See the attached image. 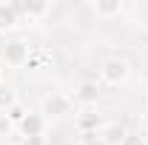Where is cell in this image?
<instances>
[{
	"instance_id": "obj_1",
	"label": "cell",
	"mask_w": 148,
	"mask_h": 145,
	"mask_svg": "<svg viewBox=\"0 0 148 145\" xmlns=\"http://www.w3.org/2000/svg\"><path fill=\"white\" fill-rule=\"evenodd\" d=\"M128 77H131V63L125 57L111 54L100 63V80L106 85H123V83H128Z\"/></svg>"
},
{
	"instance_id": "obj_2",
	"label": "cell",
	"mask_w": 148,
	"mask_h": 145,
	"mask_svg": "<svg viewBox=\"0 0 148 145\" xmlns=\"http://www.w3.org/2000/svg\"><path fill=\"white\" fill-rule=\"evenodd\" d=\"M74 108V100L63 91H51L43 97V105H40V114L49 120V117H69Z\"/></svg>"
},
{
	"instance_id": "obj_3",
	"label": "cell",
	"mask_w": 148,
	"mask_h": 145,
	"mask_svg": "<svg viewBox=\"0 0 148 145\" xmlns=\"http://www.w3.org/2000/svg\"><path fill=\"white\" fill-rule=\"evenodd\" d=\"M29 57H32V51H29V43L26 40H9L6 43V51H3V66H26L29 63Z\"/></svg>"
},
{
	"instance_id": "obj_4",
	"label": "cell",
	"mask_w": 148,
	"mask_h": 145,
	"mask_svg": "<svg viewBox=\"0 0 148 145\" xmlns=\"http://www.w3.org/2000/svg\"><path fill=\"white\" fill-rule=\"evenodd\" d=\"M46 128H49V120H46L40 111H29V117L17 125V131H20L23 140H32V137H43Z\"/></svg>"
},
{
	"instance_id": "obj_5",
	"label": "cell",
	"mask_w": 148,
	"mask_h": 145,
	"mask_svg": "<svg viewBox=\"0 0 148 145\" xmlns=\"http://www.w3.org/2000/svg\"><path fill=\"white\" fill-rule=\"evenodd\" d=\"M12 6H14L17 17H29V23L37 20V17H43V14L51 9L46 0H12Z\"/></svg>"
},
{
	"instance_id": "obj_6",
	"label": "cell",
	"mask_w": 148,
	"mask_h": 145,
	"mask_svg": "<svg viewBox=\"0 0 148 145\" xmlns=\"http://www.w3.org/2000/svg\"><path fill=\"white\" fill-rule=\"evenodd\" d=\"M97 134H100L103 145H123V140L128 137L125 125H120V122H106V125H100Z\"/></svg>"
},
{
	"instance_id": "obj_7",
	"label": "cell",
	"mask_w": 148,
	"mask_h": 145,
	"mask_svg": "<svg viewBox=\"0 0 148 145\" xmlns=\"http://www.w3.org/2000/svg\"><path fill=\"white\" fill-rule=\"evenodd\" d=\"M74 100L77 103H83V105H94L97 100H100V85H97V80H83L77 91H74Z\"/></svg>"
},
{
	"instance_id": "obj_8",
	"label": "cell",
	"mask_w": 148,
	"mask_h": 145,
	"mask_svg": "<svg viewBox=\"0 0 148 145\" xmlns=\"http://www.w3.org/2000/svg\"><path fill=\"white\" fill-rule=\"evenodd\" d=\"M100 114L97 111H91V108H86L83 114H77V131L80 134H91V131H100Z\"/></svg>"
},
{
	"instance_id": "obj_9",
	"label": "cell",
	"mask_w": 148,
	"mask_h": 145,
	"mask_svg": "<svg viewBox=\"0 0 148 145\" xmlns=\"http://www.w3.org/2000/svg\"><path fill=\"white\" fill-rule=\"evenodd\" d=\"M17 26H20V17L14 12V6L6 3V0H0V31H12Z\"/></svg>"
},
{
	"instance_id": "obj_10",
	"label": "cell",
	"mask_w": 148,
	"mask_h": 145,
	"mask_svg": "<svg viewBox=\"0 0 148 145\" xmlns=\"http://www.w3.org/2000/svg\"><path fill=\"white\" fill-rule=\"evenodd\" d=\"M91 9L97 12V17H117V14H123V0H97L91 3Z\"/></svg>"
},
{
	"instance_id": "obj_11",
	"label": "cell",
	"mask_w": 148,
	"mask_h": 145,
	"mask_svg": "<svg viewBox=\"0 0 148 145\" xmlns=\"http://www.w3.org/2000/svg\"><path fill=\"white\" fill-rule=\"evenodd\" d=\"M17 88L14 85H9V83H0V114H6V111L12 108V105H17Z\"/></svg>"
},
{
	"instance_id": "obj_12",
	"label": "cell",
	"mask_w": 148,
	"mask_h": 145,
	"mask_svg": "<svg viewBox=\"0 0 148 145\" xmlns=\"http://www.w3.org/2000/svg\"><path fill=\"white\" fill-rule=\"evenodd\" d=\"M6 117H9V120H12V125L17 128L20 122H23V120H26V117H29V108H26V105H23V103H17V105H12V108L6 111Z\"/></svg>"
},
{
	"instance_id": "obj_13",
	"label": "cell",
	"mask_w": 148,
	"mask_h": 145,
	"mask_svg": "<svg viewBox=\"0 0 148 145\" xmlns=\"http://www.w3.org/2000/svg\"><path fill=\"white\" fill-rule=\"evenodd\" d=\"M80 145H103V140L97 131H91V134H80Z\"/></svg>"
},
{
	"instance_id": "obj_14",
	"label": "cell",
	"mask_w": 148,
	"mask_h": 145,
	"mask_svg": "<svg viewBox=\"0 0 148 145\" xmlns=\"http://www.w3.org/2000/svg\"><path fill=\"white\" fill-rule=\"evenodd\" d=\"M14 131V125H12V120L6 117V114H0V137H9Z\"/></svg>"
},
{
	"instance_id": "obj_15",
	"label": "cell",
	"mask_w": 148,
	"mask_h": 145,
	"mask_svg": "<svg viewBox=\"0 0 148 145\" xmlns=\"http://www.w3.org/2000/svg\"><path fill=\"white\" fill-rule=\"evenodd\" d=\"M123 145H145V137H143V134H128V137L123 140Z\"/></svg>"
},
{
	"instance_id": "obj_16",
	"label": "cell",
	"mask_w": 148,
	"mask_h": 145,
	"mask_svg": "<svg viewBox=\"0 0 148 145\" xmlns=\"http://www.w3.org/2000/svg\"><path fill=\"white\" fill-rule=\"evenodd\" d=\"M23 145H46L43 137H32V140H23Z\"/></svg>"
},
{
	"instance_id": "obj_17",
	"label": "cell",
	"mask_w": 148,
	"mask_h": 145,
	"mask_svg": "<svg viewBox=\"0 0 148 145\" xmlns=\"http://www.w3.org/2000/svg\"><path fill=\"white\" fill-rule=\"evenodd\" d=\"M143 128H145V131H148V108L143 111Z\"/></svg>"
},
{
	"instance_id": "obj_18",
	"label": "cell",
	"mask_w": 148,
	"mask_h": 145,
	"mask_svg": "<svg viewBox=\"0 0 148 145\" xmlns=\"http://www.w3.org/2000/svg\"><path fill=\"white\" fill-rule=\"evenodd\" d=\"M3 68H6V66H3V63H0V83H3Z\"/></svg>"
},
{
	"instance_id": "obj_19",
	"label": "cell",
	"mask_w": 148,
	"mask_h": 145,
	"mask_svg": "<svg viewBox=\"0 0 148 145\" xmlns=\"http://www.w3.org/2000/svg\"><path fill=\"white\" fill-rule=\"evenodd\" d=\"M6 145H17V142H6Z\"/></svg>"
}]
</instances>
